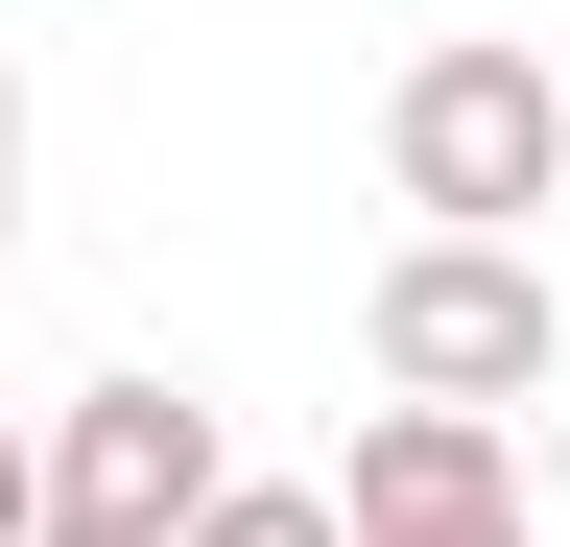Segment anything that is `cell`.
Here are the masks:
<instances>
[{"label":"cell","instance_id":"cell-1","mask_svg":"<svg viewBox=\"0 0 570 547\" xmlns=\"http://www.w3.org/2000/svg\"><path fill=\"white\" fill-rule=\"evenodd\" d=\"M356 333H381V381H404V404H452V429H499V404H547V381H570V310H547V262H523V238H404Z\"/></svg>","mask_w":570,"mask_h":547},{"label":"cell","instance_id":"cell-2","mask_svg":"<svg viewBox=\"0 0 570 547\" xmlns=\"http://www.w3.org/2000/svg\"><path fill=\"white\" fill-rule=\"evenodd\" d=\"M381 167H404V215H428V238H499V215H547V167H570V119H547V48H428V72L381 96Z\"/></svg>","mask_w":570,"mask_h":547},{"label":"cell","instance_id":"cell-3","mask_svg":"<svg viewBox=\"0 0 570 547\" xmlns=\"http://www.w3.org/2000/svg\"><path fill=\"white\" fill-rule=\"evenodd\" d=\"M24 476H48V524H71V547H190V500H214L238 452H214V404H190V381H71Z\"/></svg>","mask_w":570,"mask_h":547},{"label":"cell","instance_id":"cell-4","mask_svg":"<svg viewBox=\"0 0 570 547\" xmlns=\"http://www.w3.org/2000/svg\"><path fill=\"white\" fill-rule=\"evenodd\" d=\"M309 500H333V547H547V524H523V452L452 429V404H381Z\"/></svg>","mask_w":570,"mask_h":547},{"label":"cell","instance_id":"cell-5","mask_svg":"<svg viewBox=\"0 0 570 547\" xmlns=\"http://www.w3.org/2000/svg\"><path fill=\"white\" fill-rule=\"evenodd\" d=\"M190 547H333V500H309V476H214Z\"/></svg>","mask_w":570,"mask_h":547},{"label":"cell","instance_id":"cell-6","mask_svg":"<svg viewBox=\"0 0 570 547\" xmlns=\"http://www.w3.org/2000/svg\"><path fill=\"white\" fill-rule=\"evenodd\" d=\"M0 238H24V72H0Z\"/></svg>","mask_w":570,"mask_h":547},{"label":"cell","instance_id":"cell-7","mask_svg":"<svg viewBox=\"0 0 570 547\" xmlns=\"http://www.w3.org/2000/svg\"><path fill=\"white\" fill-rule=\"evenodd\" d=\"M24 524H48V476H24V429H0V547H24Z\"/></svg>","mask_w":570,"mask_h":547},{"label":"cell","instance_id":"cell-8","mask_svg":"<svg viewBox=\"0 0 570 547\" xmlns=\"http://www.w3.org/2000/svg\"><path fill=\"white\" fill-rule=\"evenodd\" d=\"M24 547H71V524H24Z\"/></svg>","mask_w":570,"mask_h":547},{"label":"cell","instance_id":"cell-9","mask_svg":"<svg viewBox=\"0 0 570 547\" xmlns=\"http://www.w3.org/2000/svg\"><path fill=\"white\" fill-rule=\"evenodd\" d=\"M547 119H570V72H547Z\"/></svg>","mask_w":570,"mask_h":547}]
</instances>
